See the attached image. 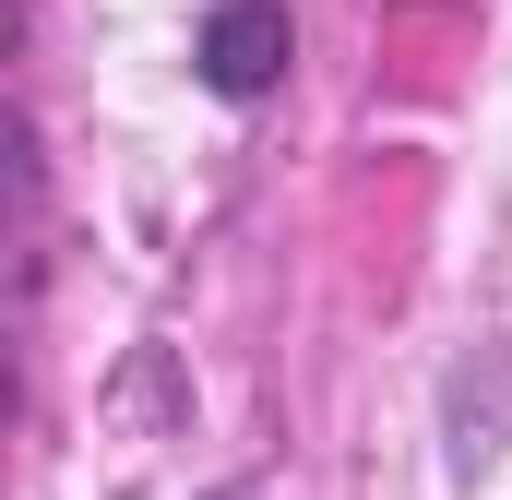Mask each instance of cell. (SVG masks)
<instances>
[{"label": "cell", "instance_id": "6da1fadb", "mask_svg": "<svg viewBox=\"0 0 512 500\" xmlns=\"http://www.w3.org/2000/svg\"><path fill=\"white\" fill-rule=\"evenodd\" d=\"M286 0H215L203 12V84L215 96H262L274 72H286Z\"/></svg>", "mask_w": 512, "mask_h": 500}, {"label": "cell", "instance_id": "7a4b0ae2", "mask_svg": "<svg viewBox=\"0 0 512 500\" xmlns=\"http://www.w3.org/2000/svg\"><path fill=\"white\" fill-rule=\"evenodd\" d=\"M215 500H262V489H215Z\"/></svg>", "mask_w": 512, "mask_h": 500}]
</instances>
